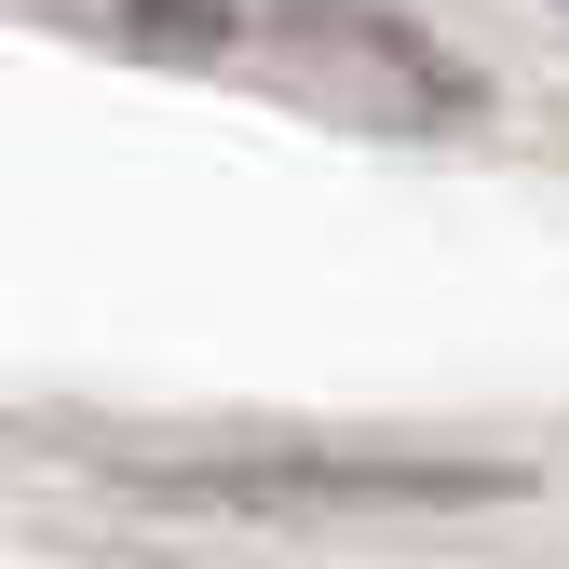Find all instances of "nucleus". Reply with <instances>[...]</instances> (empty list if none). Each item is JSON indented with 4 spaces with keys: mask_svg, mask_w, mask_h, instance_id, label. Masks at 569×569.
I'll return each mask as SVG.
<instances>
[{
    "mask_svg": "<svg viewBox=\"0 0 569 569\" xmlns=\"http://www.w3.org/2000/svg\"><path fill=\"white\" fill-rule=\"evenodd\" d=\"M150 41H190V54H231V68H299V82H367V96H461L448 54L367 14V0H136Z\"/></svg>",
    "mask_w": 569,
    "mask_h": 569,
    "instance_id": "f257e3e1",
    "label": "nucleus"
},
{
    "mask_svg": "<svg viewBox=\"0 0 569 569\" xmlns=\"http://www.w3.org/2000/svg\"><path fill=\"white\" fill-rule=\"evenodd\" d=\"M163 488H190V502H448L488 475L461 461H163Z\"/></svg>",
    "mask_w": 569,
    "mask_h": 569,
    "instance_id": "f03ea898",
    "label": "nucleus"
}]
</instances>
